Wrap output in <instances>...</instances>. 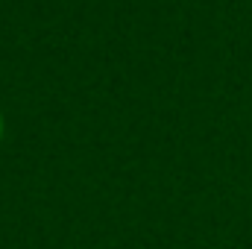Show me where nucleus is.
Here are the masks:
<instances>
[{"instance_id": "1", "label": "nucleus", "mask_w": 252, "mask_h": 249, "mask_svg": "<svg viewBox=\"0 0 252 249\" xmlns=\"http://www.w3.org/2000/svg\"><path fill=\"white\" fill-rule=\"evenodd\" d=\"M0 135H3V118H0Z\"/></svg>"}]
</instances>
